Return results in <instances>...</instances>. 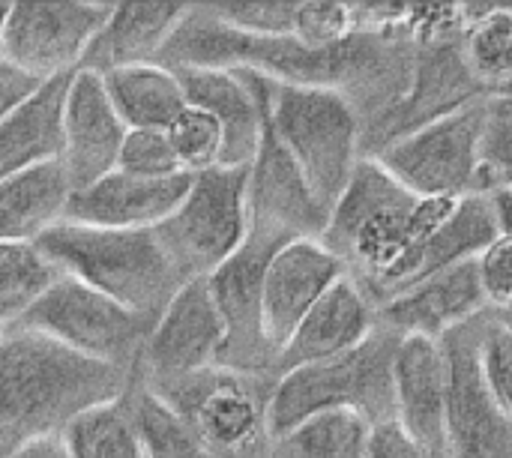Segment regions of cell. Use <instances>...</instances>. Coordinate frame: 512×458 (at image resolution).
Returning a JSON list of instances; mask_svg holds the SVG:
<instances>
[{
  "instance_id": "6da1fadb",
  "label": "cell",
  "mask_w": 512,
  "mask_h": 458,
  "mask_svg": "<svg viewBox=\"0 0 512 458\" xmlns=\"http://www.w3.org/2000/svg\"><path fill=\"white\" fill-rule=\"evenodd\" d=\"M129 375L30 333H0V456L63 432L81 411L120 399Z\"/></svg>"
},
{
  "instance_id": "7a4b0ae2",
  "label": "cell",
  "mask_w": 512,
  "mask_h": 458,
  "mask_svg": "<svg viewBox=\"0 0 512 458\" xmlns=\"http://www.w3.org/2000/svg\"><path fill=\"white\" fill-rule=\"evenodd\" d=\"M36 246L63 276H72L153 321L186 282L153 228L114 231L60 222L45 231Z\"/></svg>"
},
{
  "instance_id": "3957f363",
  "label": "cell",
  "mask_w": 512,
  "mask_h": 458,
  "mask_svg": "<svg viewBox=\"0 0 512 458\" xmlns=\"http://www.w3.org/2000/svg\"><path fill=\"white\" fill-rule=\"evenodd\" d=\"M264 111L312 195L330 213L357 162L366 156L357 105L336 87L282 84L267 78Z\"/></svg>"
},
{
  "instance_id": "277c9868",
  "label": "cell",
  "mask_w": 512,
  "mask_h": 458,
  "mask_svg": "<svg viewBox=\"0 0 512 458\" xmlns=\"http://www.w3.org/2000/svg\"><path fill=\"white\" fill-rule=\"evenodd\" d=\"M399 336L378 324V330L354 351L300 366L276 378L270 393V435H285L300 420L330 411L351 408L369 423L393 420V354Z\"/></svg>"
},
{
  "instance_id": "5b68a950",
  "label": "cell",
  "mask_w": 512,
  "mask_h": 458,
  "mask_svg": "<svg viewBox=\"0 0 512 458\" xmlns=\"http://www.w3.org/2000/svg\"><path fill=\"white\" fill-rule=\"evenodd\" d=\"M273 384L267 375L210 366L150 390L189 423L213 458H273Z\"/></svg>"
},
{
  "instance_id": "8992f818",
  "label": "cell",
  "mask_w": 512,
  "mask_h": 458,
  "mask_svg": "<svg viewBox=\"0 0 512 458\" xmlns=\"http://www.w3.org/2000/svg\"><path fill=\"white\" fill-rule=\"evenodd\" d=\"M486 117L489 96L471 99L381 144L372 156L417 198L480 195V144Z\"/></svg>"
},
{
  "instance_id": "52a82bcc",
  "label": "cell",
  "mask_w": 512,
  "mask_h": 458,
  "mask_svg": "<svg viewBox=\"0 0 512 458\" xmlns=\"http://www.w3.org/2000/svg\"><path fill=\"white\" fill-rule=\"evenodd\" d=\"M249 168H207L153 231L183 279L210 276L249 237Z\"/></svg>"
},
{
  "instance_id": "ba28073f",
  "label": "cell",
  "mask_w": 512,
  "mask_h": 458,
  "mask_svg": "<svg viewBox=\"0 0 512 458\" xmlns=\"http://www.w3.org/2000/svg\"><path fill=\"white\" fill-rule=\"evenodd\" d=\"M153 324V318L129 312L111 297L60 273V279L12 330L39 333L78 357L132 375Z\"/></svg>"
},
{
  "instance_id": "9c48e42d",
  "label": "cell",
  "mask_w": 512,
  "mask_h": 458,
  "mask_svg": "<svg viewBox=\"0 0 512 458\" xmlns=\"http://www.w3.org/2000/svg\"><path fill=\"white\" fill-rule=\"evenodd\" d=\"M297 240L285 231L267 225H249V237L243 246L207 276L210 294L225 324V348L219 366L249 372V375H273V351L264 339L261 321V297H264V273L270 258L288 243Z\"/></svg>"
},
{
  "instance_id": "30bf717a",
  "label": "cell",
  "mask_w": 512,
  "mask_h": 458,
  "mask_svg": "<svg viewBox=\"0 0 512 458\" xmlns=\"http://www.w3.org/2000/svg\"><path fill=\"white\" fill-rule=\"evenodd\" d=\"M486 315L450 330L441 339L447 357L441 458H512V420L492 399L480 369V333Z\"/></svg>"
},
{
  "instance_id": "8fae6325",
  "label": "cell",
  "mask_w": 512,
  "mask_h": 458,
  "mask_svg": "<svg viewBox=\"0 0 512 458\" xmlns=\"http://www.w3.org/2000/svg\"><path fill=\"white\" fill-rule=\"evenodd\" d=\"M111 9V0L12 3L3 36V60L36 81L78 72Z\"/></svg>"
},
{
  "instance_id": "7c38bea8",
  "label": "cell",
  "mask_w": 512,
  "mask_h": 458,
  "mask_svg": "<svg viewBox=\"0 0 512 458\" xmlns=\"http://www.w3.org/2000/svg\"><path fill=\"white\" fill-rule=\"evenodd\" d=\"M222 348L225 324L210 294L207 276L186 279L156 318L129 378L147 387H162L219 366Z\"/></svg>"
},
{
  "instance_id": "4fadbf2b",
  "label": "cell",
  "mask_w": 512,
  "mask_h": 458,
  "mask_svg": "<svg viewBox=\"0 0 512 458\" xmlns=\"http://www.w3.org/2000/svg\"><path fill=\"white\" fill-rule=\"evenodd\" d=\"M258 99H261V141L255 159L249 165V219L252 225H267L285 231L291 237H315L321 240L327 225V210L312 195L300 168L276 138L267 111H264V84L267 78L246 69Z\"/></svg>"
},
{
  "instance_id": "5bb4252c",
  "label": "cell",
  "mask_w": 512,
  "mask_h": 458,
  "mask_svg": "<svg viewBox=\"0 0 512 458\" xmlns=\"http://www.w3.org/2000/svg\"><path fill=\"white\" fill-rule=\"evenodd\" d=\"M348 273L345 261L333 255L315 237L288 240L264 273V297H261V321L264 339L273 351V360L294 336L300 321L312 312V306ZM276 366V363H273Z\"/></svg>"
},
{
  "instance_id": "9a60e30c",
  "label": "cell",
  "mask_w": 512,
  "mask_h": 458,
  "mask_svg": "<svg viewBox=\"0 0 512 458\" xmlns=\"http://www.w3.org/2000/svg\"><path fill=\"white\" fill-rule=\"evenodd\" d=\"M126 126L117 117L102 75L78 69L69 81L63 111V153L60 165L72 183V192L102 180L117 168Z\"/></svg>"
},
{
  "instance_id": "2e32d148",
  "label": "cell",
  "mask_w": 512,
  "mask_h": 458,
  "mask_svg": "<svg viewBox=\"0 0 512 458\" xmlns=\"http://www.w3.org/2000/svg\"><path fill=\"white\" fill-rule=\"evenodd\" d=\"M375 312L378 324L396 336H426L441 342L450 330L489 312L477 276V258L423 279L420 285L375 306Z\"/></svg>"
},
{
  "instance_id": "e0dca14e",
  "label": "cell",
  "mask_w": 512,
  "mask_h": 458,
  "mask_svg": "<svg viewBox=\"0 0 512 458\" xmlns=\"http://www.w3.org/2000/svg\"><path fill=\"white\" fill-rule=\"evenodd\" d=\"M378 330V312L369 294L357 285L351 273H345L300 321L294 336L276 357L273 375H285L300 366H315L336 360L354 348H360Z\"/></svg>"
},
{
  "instance_id": "ac0fdd59",
  "label": "cell",
  "mask_w": 512,
  "mask_h": 458,
  "mask_svg": "<svg viewBox=\"0 0 512 458\" xmlns=\"http://www.w3.org/2000/svg\"><path fill=\"white\" fill-rule=\"evenodd\" d=\"M189 186L192 174H177L168 180H141L114 168L102 180L72 192L63 222L114 231L156 228L177 210Z\"/></svg>"
},
{
  "instance_id": "d6986e66",
  "label": "cell",
  "mask_w": 512,
  "mask_h": 458,
  "mask_svg": "<svg viewBox=\"0 0 512 458\" xmlns=\"http://www.w3.org/2000/svg\"><path fill=\"white\" fill-rule=\"evenodd\" d=\"M447 357L438 339L399 336L393 354V420L426 450H444Z\"/></svg>"
},
{
  "instance_id": "ffe728a7",
  "label": "cell",
  "mask_w": 512,
  "mask_h": 458,
  "mask_svg": "<svg viewBox=\"0 0 512 458\" xmlns=\"http://www.w3.org/2000/svg\"><path fill=\"white\" fill-rule=\"evenodd\" d=\"M186 102L207 111L225 138V168H249L261 141V99L246 69H180Z\"/></svg>"
},
{
  "instance_id": "44dd1931",
  "label": "cell",
  "mask_w": 512,
  "mask_h": 458,
  "mask_svg": "<svg viewBox=\"0 0 512 458\" xmlns=\"http://www.w3.org/2000/svg\"><path fill=\"white\" fill-rule=\"evenodd\" d=\"M186 12L189 3H114L81 69L105 75L120 66L156 63Z\"/></svg>"
},
{
  "instance_id": "7402d4cb",
  "label": "cell",
  "mask_w": 512,
  "mask_h": 458,
  "mask_svg": "<svg viewBox=\"0 0 512 458\" xmlns=\"http://www.w3.org/2000/svg\"><path fill=\"white\" fill-rule=\"evenodd\" d=\"M72 75L75 72L42 81L0 120V180L36 165L60 162L63 111Z\"/></svg>"
},
{
  "instance_id": "603a6c76",
  "label": "cell",
  "mask_w": 512,
  "mask_h": 458,
  "mask_svg": "<svg viewBox=\"0 0 512 458\" xmlns=\"http://www.w3.org/2000/svg\"><path fill=\"white\" fill-rule=\"evenodd\" d=\"M72 183L60 162L36 165L0 180V243H39L66 219Z\"/></svg>"
},
{
  "instance_id": "cb8c5ba5",
  "label": "cell",
  "mask_w": 512,
  "mask_h": 458,
  "mask_svg": "<svg viewBox=\"0 0 512 458\" xmlns=\"http://www.w3.org/2000/svg\"><path fill=\"white\" fill-rule=\"evenodd\" d=\"M102 84L126 129L165 132L189 105L177 72L159 63H135V66L111 69L102 75Z\"/></svg>"
},
{
  "instance_id": "d4e9b609",
  "label": "cell",
  "mask_w": 512,
  "mask_h": 458,
  "mask_svg": "<svg viewBox=\"0 0 512 458\" xmlns=\"http://www.w3.org/2000/svg\"><path fill=\"white\" fill-rule=\"evenodd\" d=\"M411 201H417V195H411L372 153H366L357 162L348 186L342 189V195L330 207L327 225H324V234H321V243L333 255H339L345 249V243L351 240V234L366 219H372L375 213L390 210V207H405Z\"/></svg>"
},
{
  "instance_id": "484cf974",
  "label": "cell",
  "mask_w": 512,
  "mask_h": 458,
  "mask_svg": "<svg viewBox=\"0 0 512 458\" xmlns=\"http://www.w3.org/2000/svg\"><path fill=\"white\" fill-rule=\"evenodd\" d=\"M471 24L459 42V60L474 87L498 96L512 84V6H468Z\"/></svg>"
},
{
  "instance_id": "4316f807",
  "label": "cell",
  "mask_w": 512,
  "mask_h": 458,
  "mask_svg": "<svg viewBox=\"0 0 512 458\" xmlns=\"http://www.w3.org/2000/svg\"><path fill=\"white\" fill-rule=\"evenodd\" d=\"M372 429L351 408L318 411L273 441V458H369Z\"/></svg>"
},
{
  "instance_id": "83f0119b",
  "label": "cell",
  "mask_w": 512,
  "mask_h": 458,
  "mask_svg": "<svg viewBox=\"0 0 512 458\" xmlns=\"http://www.w3.org/2000/svg\"><path fill=\"white\" fill-rule=\"evenodd\" d=\"M120 405L126 408L147 458H213L189 423L147 384L129 378Z\"/></svg>"
},
{
  "instance_id": "f1b7e54d",
  "label": "cell",
  "mask_w": 512,
  "mask_h": 458,
  "mask_svg": "<svg viewBox=\"0 0 512 458\" xmlns=\"http://www.w3.org/2000/svg\"><path fill=\"white\" fill-rule=\"evenodd\" d=\"M57 279L60 270L36 243H0V333L18 327Z\"/></svg>"
},
{
  "instance_id": "f546056e",
  "label": "cell",
  "mask_w": 512,
  "mask_h": 458,
  "mask_svg": "<svg viewBox=\"0 0 512 458\" xmlns=\"http://www.w3.org/2000/svg\"><path fill=\"white\" fill-rule=\"evenodd\" d=\"M60 435L72 458H147L120 399L81 411Z\"/></svg>"
},
{
  "instance_id": "4dcf8cb0",
  "label": "cell",
  "mask_w": 512,
  "mask_h": 458,
  "mask_svg": "<svg viewBox=\"0 0 512 458\" xmlns=\"http://www.w3.org/2000/svg\"><path fill=\"white\" fill-rule=\"evenodd\" d=\"M165 135L186 174H201L222 162V147H225L222 129L207 111L195 105H186V111L165 129Z\"/></svg>"
},
{
  "instance_id": "1f68e13d",
  "label": "cell",
  "mask_w": 512,
  "mask_h": 458,
  "mask_svg": "<svg viewBox=\"0 0 512 458\" xmlns=\"http://www.w3.org/2000/svg\"><path fill=\"white\" fill-rule=\"evenodd\" d=\"M357 33L354 3H297L291 39L309 51H330L345 45Z\"/></svg>"
},
{
  "instance_id": "d6a6232c",
  "label": "cell",
  "mask_w": 512,
  "mask_h": 458,
  "mask_svg": "<svg viewBox=\"0 0 512 458\" xmlns=\"http://www.w3.org/2000/svg\"><path fill=\"white\" fill-rule=\"evenodd\" d=\"M512 189V99L489 96V117L480 144V195Z\"/></svg>"
},
{
  "instance_id": "836d02e7",
  "label": "cell",
  "mask_w": 512,
  "mask_h": 458,
  "mask_svg": "<svg viewBox=\"0 0 512 458\" xmlns=\"http://www.w3.org/2000/svg\"><path fill=\"white\" fill-rule=\"evenodd\" d=\"M294 9L297 3L288 0H246V3H207V12L246 36H261V39H279L291 36L294 24Z\"/></svg>"
},
{
  "instance_id": "e575fe53",
  "label": "cell",
  "mask_w": 512,
  "mask_h": 458,
  "mask_svg": "<svg viewBox=\"0 0 512 458\" xmlns=\"http://www.w3.org/2000/svg\"><path fill=\"white\" fill-rule=\"evenodd\" d=\"M117 171L141 177V180H168L186 174L174 156V147L159 129H129L120 147Z\"/></svg>"
},
{
  "instance_id": "d590c367",
  "label": "cell",
  "mask_w": 512,
  "mask_h": 458,
  "mask_svg": "<svg viewBox=\"0 0 512 458\" xmlns=\"http://www.w3.org/2000/svg\"><path fill=\"white\" fill-rule=\"evenodd\" d=\"M480 369L498 408L512 420V333L489 312L480 333Z\"/></svg>"
},
{
  "instance_id": "8d00e7d4",
  "label": "cell",
  "mask_w": 512,
  "mask_h": 458,
  "mask_svg": "<svg viewBox=\"0 0 512 458\" xmlns=\"http://www.w3.org/2000/svg\"><path fill=\"white\" fill-rule=\"evenodd\" d=\"M477 276H480L489 312L512 309V234H498L477 255Z\"/></svg>"
},
{
  "instance_id": "74e56055",
  "label": "cell",
  "mask_w": 512,
  "mask_h": 458,
  "mask_svg": "<svg viewBox=\"0 0 512 458\" xmlns=\"http://www.w3.org/2000/svg\"><path fill=\"white\" fill-rule=\"evenodd\" d=\"M369 458H429V453L396 420H387L372 429Z\"/></svg>"
},
{
  "instance_id": "f35d334b",
  "label": "cell",
  "mask_w": 512,
  "mask_h": 458,
  "mask_svg": "<svg viewBox=\"0 0 512 458\" xmlns=\"http://www.w3.org/2000/svg\"><path fill=\"white\" fill-rule=\"evenodd\" d=\"M42 81L30 78L27 72H21L18 66H12L9 60L0 57V120L18 105L24 102Z\"/></svg>"
},
{
  "instance_id": "ab89813d",
  "label": "cell",
  "mask_w": 512,
  "mask_h": 458,
  "mask_svg": "<svg viewBox=\"0 0 512 458\" xmlns=\"http://www.w3.org/2000/svg\"><path fill=\"white\" fill-rule=\"evenodd\" d=\"M0 458H72V456H69V450H66L63 435H60V432H54V435L30 438V441H24L21 447L9 450L6 456H0Z\"/></svg>"
},
{
  "instance_id": "60d3db41",
  "label": "cell",
  "mask_w": 512,
  "mask_h": 458,
  "mask_svg": "<svg viewBox=\"0 0 512 458\" xmlns=\"http://www.w3.org/2000/svg\"><path fill=\"white\" fill-rule=\"evenodd\" d=\"M498 234H512V189H495L489 195Z\"/></svg>"
},
{
  "instance_id": "b9f144b4",
  "label": "cell",
  "mask_w": 512,
  "mask_h": 458,
  "mask_svg": "<svg viewBox=\"0 0 512 458\" xmlns=\"http://www.w3.org/2000/svg\"><path fill=\"white\" fill-rule=\"evenodd\" d=\"M9 6H12V3H0V57H3V36H6V21H9Z\"/></svg>"
},
{
  "instance_id": "7bdbcfd3",
  "label": "cell",
  "mask_w": 512,
  "mask_h": 458,
  "mask_svg": "<svg viewBox=\"0 0 512 458\" xmlns=\"http://www.w3.org/2000/svg\"><path fill=\"white\" fill-rule=\"evenodd\" d=\"M492 315H495V321H498V324H504V327L512 333V309H507V312H492Z\"/></svg>"
},
{
  "instance_id": "ee69618b",
  "label": "cell",
  "mask_w": 512,
  "mask_h": 458,
  "mask_svg": "<svg viewBox=\"0 0 512 458\" xmlns=\"http://www.w3.org/2000/svg\"><path fill=\"white\" fill-rule=\"evenodd\" d=\"M498 96H510V99H512V84L507 87V90H504V93H498Z\"/></svg>"
},
{
  "instance_id": "f6af8a7d",
  "label": "cell",
  "mask_w": 512,
  "mask_h": 458,
  "mask_svg": "<svg viewBox=\"0 0 512 458\" xmlns=\"http://www.w3.org/2000/svg\"><path fill=\"white\" fill-rule=\"evenodd\" d=\"M429 458H441V450L438 453H429Z\"/></svg>"
}]
</instances>
